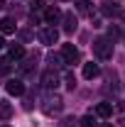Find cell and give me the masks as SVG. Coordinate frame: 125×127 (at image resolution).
<instances>
[{"mask_svg":"<svg viewBox=\"0 0 125 127\" xmlns=\"http://www.w3.org/2000/svg\"><path fill=\"white\" fill-rule=\"evenodd\" d=\"M25 56V47L22 44H12L10 47V59H22Z\"/></svg>","mask_w":125,"mask_h":127,"instance_id":"obj_12","label":"cell"},{"mask_svg":"<svg viewBox=\"0 0 125 127\" xmlns=\"http://www.w3.org/2000/svg\"><path fill=\"white\" fill-rule=\"evenodd\" d=\"M5 88H7V93H10V95H22V93H25V83H22L20 78H10Z\"/></svg>","mask_w":125,"mask_h":127,"instance_id":"obj_5","label":"cell"},{"mask_svg":"<svg viewBox=\"0 0 125 127\" xmlns=\"http://www.w3.org/2000/svg\"><path fill=\"white\" fill-rule=\"evenodd\" d=\"M59 17H62L59 7H47V10H44V20H47V22H57Z\"/></svg>","mask_w":125,"mask_h":127,"instance_id":"obj_11","label":"cell"},{"mask_svg":"<svg viewBox=\"0 0 125 127\" xmlns=\"http://www.w3.org/2000/svg\"><path fill=\"white\" fill-rule=\"evenodd\" d=\"M59 61H62L59 56H49V64H54V66H59Z\"/></svg>","mask_w":125,"mask_h":127,"instance_id":"obj_18","label":"cell"},{"mask_svg":"<svg viewBox=\"0 0 125 127\" xmlns=\"http://www.w3.org/2000/svg\"><path fill=\"white\" fill-rule=\"evenodd\" d=\"M81 127H98L96 125V117L93 115H83V117H81Z\"/></svg>","mask_w":125,"mask_h":127,"instance_id":"obj_14","label":"cell"},{"mask_svg":"<svg viewBox=\"0 0 125 127\" xmlns=\"http://www.w3.org/2000/svg\"><path fill=\"white\" fill-rule=\"evenodd\" d=\"M42 5H44V0H32V12L34 10H42Z\"/></svg>","mask_w":125,"mask_h":127,"instance_id":"obj_17","label":"cell"},{"mask_svg":"<svg viewBox=\"0 0 125 127\" xmlns=\"http://www.w3.org/2000/svg\"><path fill=\"white\" fill-rule=\"evenodd\" d=\"M2 127H7V125H2Z\"/></svg>","mask_w":125,"mask_h":127,"instance_id":"obj_22","label":"cell"},{"mask_svg":"<svg viewBox=\"0 0 125 127\" xmlns=\"http://www.w3.org/2000/svg\"><path fill=\"white\" fill-rule=\"evenodd\" d=\"M5 47V39H2V34H0V49Z\"/></svg>","mask_w":125,"mask_h":127,"instance_id":"obj_19","label":"cell"},{"mask_svg":"<svg viewBox=\"0 0 125 127\" xmlns=\"http://www.w3.org/2000/svg\"><path fill=\"white\" fill-rule=\"evenodd\" d=\"M74 30H76V17L71 12H66L64 15V32H74Z\"/></svg>","mask_w":125,"mask_h":127,"instance_id":"obj_10","label":"cell"},{"mask_svg":"<svg viewBox=\"0 0 125 127\" xmlns=\"http://www.w3.org/2000/svg\"><path fill=\"white\" fill-rule=\"evenodd\" d=\"M96 115H98V117H110V115H113V105H110V103H98V105H96Z\"/></svg>","mask_w":125,"mask_h":127,"instance_id":"obj_9","label":"cell"},{"mask_svg":"<svg viewBox=\"0 0 125 127\" xmlns=\"http://www.w3.org/2000/svg\"><path fill=\"white\" fill-rule=\"evenodd\" d=\"M64 108V103H62V98L59 95H47L44 98V103H42V110L47 112V115H59Z\"/></svg>","mask_w":125,"mask_h":127,"instance_id":"obj_2","label":"cell"},{"mask_svg":"<svg viewBox=\"0 0 125 127\" xmlns=\"http://www.w3.org/2000/svg\"><path fill=\"white\" fill-rule=\"evenodd\" d=\"M39 42L42 44H57L59 42V30L57 27H42L39 30Z\"/></svg>","mask_w":125,"mask_h":127,"instance_id":"obj_4","label":"cell"},{"mask_svg":"<svg viewBox=\"0 0 125 127\" xmlns=\"http://www.w3.org/2000/svg\"><path fill=\"white\" fill-rule=\"evenodd\" d=\"M57 83H59V76H57L54 71H47V73L42 76V86H44V88H57Z\"/></svg>","mask_w":125,"mask_h":127,"instance_id":"obj_7","label":"cell"},{"mask_svg":"<svg viewBox=\"0 0 125 127\" xmlns=\"http://www.w3.org/2000/svg\"><path fill=\"white\" fill-rule=\"evenodd\" d=\"M76 5H78L81 12H88L91 10V0H76Z\"/></svg>","mask_w":125,"mask_h":127,"instance_id":"obj_15","label":"cell"},{"mask_svg":"<svg viewBox=\"0 0 125 127\" xmlns=\"http://www.w3.org/2000/svg\"><path fill=\"white\" fill-rule=\"evenodd\" d=\"M93 54L101 59V61H108L110 56H113V42H110V39H106V37L93 39Z\"/></svg>","mask_w":125,"mask_h":127,"instance_id":"obj_1","label":"cell"},{"mask_svg":"<svg viewBox=\"0 0 125 127\" xmlns=\"http://www.w3.org/2000/svg\"><path fill=\"white\" fill-rule=\"evenodd\" d=\"M0 7H5V0H0Z\"/></svg>","mask_w":125,"mask_h":127,"instance_id":"obj_20","label":"cell"},{"mask_svg":"<svg viewBox=\"0 0 125 127\" xmlns=\"http://www.w3.org/2000/svg\"><path fill=\"white\" fill-rule=\"evenodd\" d=\"M81 59V54H78V49L74 44H64L62 47V61L64 64H78Z\"/></svg>","mask_w":125,"mask_h":127,"instance_id":"obj_3","label":"cell"},{"mask_svg":"<svg viewBox=\"0 0 125 127\" xmlns=\"http://www.w3.org/2000/svg\"><path fill=\"white\" fill-rule=\"evenodd\" d=\"M66 86H69V88H71V91H74V86H76V78H74V73H66Z\"/></svg>","mask_w":125,"mask_h":127,"instance_id":"obj_16","label":"cell"},{"mask_svg":"<svg viewBox=\"0 0 125 127\" xmlns=\"http://www.w3.org/2000/svg\"><path fill=\"white\" fill-rule=\"evenodd\" d=\"M15 32V20L12 17H2L0 20V34H12Z\"/></svg>","mask_w":125,"mask_h":127,"instance_id":"obj_8","label":"cell"},{"mask_svg":"<svg viewBox=\"0 0 125 127\" xmlns=\"http://www.w3.org/2000/svg\"><path fill=\"white\" fill-rule=\"evenodd\" d=\"M12 115V108H10V103H0V120H7Z\"/></svg>","mask_w":125,"mask_h":127,"instance_id":"obj_13","label":"cell"},{"mask_svg":"<svg viewBox=\"0 0 125 127\" xmlns=\"http://www.w3.org/2000/svg\"><path fill=\"white\" fill-rule=\"evenodd\" d=\"M98 73H101V66H98V64H83V78H96V76H98Z\"/></svg>","mask_w":125,"mask_h":127,"instance_id":"obj_6","label":"cell"},{"mask_svg":"<svg viewBox=\"0 0 125 127\" xmlns=\"http://www.w3.org/2000/svg\"><path fill=\"white\" fill-rule=\"evenodd\" d=\"M101 127H113V125H101Z\"/></svg>","mask_w":125,"mask_h":127,"instance_id":"obj_21","label":"cell"}]
</instances>
